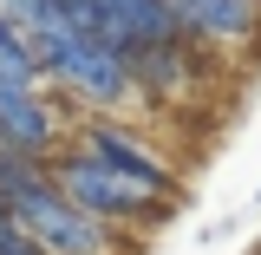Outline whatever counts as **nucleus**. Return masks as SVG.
Instances as JSON below:
<instances>
[{"instance_id": "nucleus-1", "label": "nucleus", "mask_w": 261, "mask_h": 255, "mask_svg": "<svg viewBox=\"0 0 261 255\" xmlns=\"http://www.w3.org/2000/svg\"><path fill=\"white\" fill-rule=\"evenodd\" d=\"M33 59H39V85L85 111H130V59L85 27H46L33 39Z\"/></svg>"}, {"instance_id": "nucleus-2", "label": "nucleus", "mask_w": 261, "mask_h": 255, "mask_svg": "<svg viewBox=\"0 0 261 255\" xmlns=\"http://www.w3.org/2000/svg\"><path fill=\"white\" fill-rule=\"evenodd\" d=\"M46 170H53V183H59L85 216H98V223H111L118 236H137V229H157V223H170V203L163 196H150V190H137L130 177H118L111 164H98V157H85L79 144H59L53 157H46Z\"/></svg>"}, {"instance_id": "nucleus-3", "label": "nucleus", "mask_w": 261, "mask_h": 255, "mask_svg": "<svg viewBox=\"0 0 261 255\" xmlns=\"http://www.w3.org/2000/svg\"><path fill=\"white\" fill-rule=\"evenodd\" d=\"M65 144H79L85 157L111 164L118 177H130L137 190L163 196V203H176V196H183V177H176L170 151H163V144H157L144 125H130L124 111H85V118H72Z\"/></svg>"}, {"instance_id": "nucleus-4", "label": "nucleus", "mask_w": 261, "mask_h": 255, "mask_svg": "<svg viewBox=\"0 0 261 255\" xmlns=\"http://www.w3.org/2000/svg\"><path fill=\"white\" fill-rule=\"evenodd\" d=\"M7 210H13V223L27 229V242L39 255H124V242H130V236H118L111 223L85 216V210L53 183V170H46L39 183H27Z\"/></svg>"}, {"instance_id": "nucleus-5", "label": "nucleus", "mask_w": 261, "mask_h": 255, "mask_svg": "<svg viewBox=\"0 0 261 255\" xmlns=\"http://www.w3.org/2000/svg\"><path fill=\"white\" fill-rule=\"evenodd\" d=\"M130 59V105H183L202 85V53L190 39H157V46H137Z\"/></svg>"}, {"instance_id": "nucleus-6", "label": "nucleus", "mask_w": 261, "mask_h": 255, "mask_svg": "<svg viewBox=\"0 0 261 255\" xmlns=\"http://www.w3.org/2000/svg\"><path fill=\"white\" fill-rule=\"evenodd\" d=\"M65 118H59V98L46 92V85H13V79H0V144H13V151H27V157H53L65 144Z\"/></svg>"}, {"instance_id": "nucleus-7", "label": "nucleus", "mask_w": 261, "mask_h": 255, "mask_svg": "<svg viewBox=\"0 0 261 255\" xmlns=\"http://www.w3.org/2000/svg\"><path fill=\"white\" fill-rule=\"evenodd\" d=\"M170 13L190 46H261V0H170Z\"/></svg>"}, {"instance_id": "nucleus-8", "label": "nucleus", "mask_w": 261, "mask_h": 255, "mask_svg": "<svg viewBox=\"0 0 261 255\" xmlns=\"http://www.w3.org/2000/svg\"><path fill=\"white\" fill-rule=\"evenodd\" d=\"M0 79H13V85H39V59H33V39L7 13H0Z\"/></svg>"}, {"instance_id": "nucleus-9", "label": "nucleus", "mask_w": 261, "mask_h": 255, "mask_svg": "<svg viewBox=\"0 0 261 255\" xmlns=\"http://www.w3.org/2000/svg\"><path fill=\"white\" fill-rule=\"evenodd\" d=\"M0 13L27 33V39H39L46 27H59V0H0Z\"/></svg>"}, {"instance_id": "nucleus-10", "label": "nucleus", "mask_w": 261, "mask_h": 255, "mask_svg": "<svg viewBox=\"0 0 261 255\" xmlns=\"http://www.w3.org/2000/svg\"><path fill=\"white\" fill-rule=\"evenodd\" d=\"M248 255H261V249H248Z\"/></svg>"}]
</instances>
